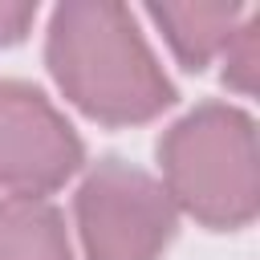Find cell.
<instances>
[{
  "mask_svg": "<svg viewBox=\"0 0 260 260\" xmlns=\"http://www.w3.org/2000/svg\"><path fill=\"white\" fill-rule=\"evenodd\" d=\"M150 20L187 69H203L240 28V4H150Z\"/></svg>",
  "mask_w": 260,
  "mask_h": 260,
  "instance_id": "obj_5",
  "label": "cell"
},
{
  "mask_svg": "<svg viewBox=\"0 0 260 260\" xmlns=\"http://www.w3.org/2000/svg\"><path fill=\"white\" fill-rule=\"evenodd\" d=\"M0 260H73L61 211L41 195H0Z\"/></svg>",
  "mask_w": 260,
  "mask_h": 260,
  "instance_id": "obj_6",
  "label": "cell"
},
{
  "mask_svg": "<svg viewBox=\"0 0 260 260\" xmlns=\"http://www.w3.org/2000/svg\"><path fill=\"white\" fill-rule=\"evenodd\" d=\"M81 167V138L24 81H0V187L41 195L61 187Z\"/></svg>",
  "mask_w": 260,
  "mask_h": 260,
  "instance_id": "obj_4",
  "label": "cell"
},
{
  "mask_svg": "<svg viewBox=\"0 0 260 260\" xmlns=\"http://www.w3.org/2000/svg\"><path fill=\"white\" fill-rule=\"evenodd\" d=\"M37 8L32 4H16V0H0V45H12L24 37V28L32 24Z\"/></svg>",
  "mask_w": 260,
  "mask_h": 260,
  "instance_id": "obj_8",
  "label": "cell"
},
{
  "mask_svg": "<svg viewBox=\"0 0 260 260\" xmlns=\"http://www.w3.org/2000/svg\"><path fill=\"white\" fill-rule=\"evenodd\" d=\"M85 260H158L175 232L171 195L138 167L102 158L77 191Z\"/></svg>",
  "mask_w": 260,
  "mask_h": 260,
  "instance_id": "obj_3",
  "label": "cell"
},
{
  "mask_svg": "<svg viewBox=\"0 0 260 260\" xmlns=\"http://www.w3.org/2000/svg\"><path fill=\"white\" fill-rule=\"evenodd\" d=\"M158 162L167 195L207 228H244L260 203L256 126L223 102H203L179 118L162 142Z\"/></svg>",
  "mask_w": 260,
  "mask_h": 260,
  "instance_id": "obj_2",
  "label": "cell"
},
{
  "mask_svg": "<svg viewBox=\"0 0 260 260\" xmlns=\"http://www.w3.org/2000/svg\"><path fill=\"white\" fill-rule=\"evenodd\" d=\"M49 69L57 85L102 122H146L175 89L122 4H61L49 24Z\"/></svg>",
  "mask_w": 260,
  "mask_h": 260,
  "instance_id": "obj_1",
  "label": "cell"
},
{
  "mask_svg": "<svg viewBox=\"0 0 260 260\" xmlns=\"http://www.w3.org/2000/svg\"><path fill=\"white\" fill-rule=\"evenodd\" d=\"M219 57L228 61V65H223V77H228L240 93H252V89H256V73H260V16L244 20V24L232 32V41L223 45Z\"/></svg>",
  "mask_w": 260,
  "mask_h": 260,
  "instance_id": "obj_7",
  "label": "cell"
}]
</instances>
